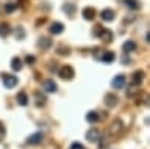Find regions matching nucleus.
Wrapping results in <instances>:
<instances>
[{"label": "nucleus", "mask_w": 150, "mask_h": 149, "mask_svg": "<svg viewBox=\"0 0 150 149\" xmlns=\"http://www.w3.org/2000/svg\"><path fill=\"white\" fill-rule=\"evenodd\" d=\"M122 129H124V124H122L120 119H114L110 125V129H108V132L110 135H119L122 132Z\"/></svg>", "instance_id": "7ed1b4c3"}, {"label": "nucleus", "mask_w": 150, "mask_h": 149, "mask_svg": "<svg viewBox=\"0 0 150 149\" xmlns=\"http://www.w3.org/2000/svg\"><path fill=\"white\" fill-rule=\"evenodd\" d=\"M69 149H86V148H84L81 143L75 141V143H72V144H70V148H69Z\"/></svg>", "instance_id": "cd10ccee"}, {"label": "nucleus", "mask_w": 150, "mask_h": 149, "mask_svg": "<svg viewBox=\"0 0 150 149\" xmlns=\"http://www.w3.org/2000/svg\"><path fill=\"white\" fill-rule=\"evenodd\" d=\"M58 76L63 78V80H72L74 76H75V71H74V68H72V66L66 64V66H61V68H59Z\"/></svg>", "instance_id": "f257e3e1"}, {"label": "nucleus", "mask_w": 150, "mask_h": 149, "mask_svg": "<svg viewBox=\"0 0 150 149\" xmlns=\"http://www.w3.org/2000/svg\"><path fill=\"white\" fill-rule=\"evenodd\" d=\"M81 14H83V17H84L86 21H92L94 17H96V10H94V8H91V6H88V8H84V10H83Z\"/></svg>", "instance_id": "4468645a"}, {"label": "nucleus", "mask_w": 150, "mask_h": 149, "mask_svg": "<svg viewBox=\"0 0 150 149\" xmlns=\"http://www.w3.org/2000/svg\"><path fill=\"white\" fill-rule=\"evenodd\" d=\"M144 71H136L134 74H133V77H131V85H141L142 83V80H144Z\"/></svg>", "instance_id": "9d476101"}, {"label": "nucleus", "mask_w": 150, "mask_h": 149, "mask_svg": "<svg viewBox=\"0 0 150 149\" xmlns=\"http://www.w3.org/2000/svg\"><path fill=\"white\" fill-rule=\"evenodd\" d=\"M63 8H64V11H67V14H69V16H72V14H74V11H75V6H74V5H70V3H66Z\"/></svg>", "instance_id": "5701e85b"}, {"label": "nucleus", "mask_w": 150, "mask_h": 149, "mask_svg": "<svg viewBox=\"0 0 150 149\" xmlns=\"http://www.w3.org/2000/svg\"><path fill=\"white\" fill-rule=\"evenodd\" d=\"M2 82H3V85L5 88H8V90H11V88H14L19 83V78L16 76H11V74H2Z\"/></svg>", "instance_id": "f03ea898"}, {"label": "nucleus", "mask_w": 150, "mask_h": 149, "mask_svg": "<svg viewBox=\"0 0 150 149\" xmlns=\"http://www.w3.org/2000/svg\"><path fill=\"white\" fill-rule=\"evenodd\" d=\"M35 61H36V57H35V55H27V57H25V63H27V64H33Z\"/></svg>", "instance_id": "bb28decb"}, {"label": "nucleus", "mask_w": 150, "mask_h": 149, "mask_svg": "<svg viewBox=\"0 0 150 149\" xmlns=\"http://www.w3.org/2000/svg\"><path fill=\"white\" fill-rule=\"evenodd\" d=\"M98 118H100V116H98L97 111H88V113H86V121H88V123H91V124L97 123Z\"/></svg>", "instance_id": "6ab92c4d"}, {"label": "nucleus", "mask_w": 150, "mask_h": 149, "mask_svg": "<svg viewBox=\"0 0 150 149\" xmlns=\"http://www.w3.org/2000/svg\"><path fill=\"white\" fill-rule=\"evenodd\" d=\"M38 46H39L42 50H47V49H50V46H52V39L47 38V36H42V38L38 41Z\"/></svg>", "instance_id": "ddd939ff"}, {"label": "nucleus", "mask_w": 150, "mask_h": 149, "mask_svg": "<svg viewBox=\"0 0 150 149\" xmlns=\"http://www.w3.org/2000/svg\"><path fill=\"white\" fill-rule=\"evenodd\" d=\"M117 102H119V97H117L114 93H106L105 94V104L108 107H116Z\"/></svg>", "instance_id": "6e6552de"}, {"label": "nucleus", "mask_w": 150, "mask_h": 149, "mask_svg": "<svg viewBox=\"0 0 150 149\" xmlns=\"http://www.w3.org/2000/svg\"><path fill=\"white\" fill-rule=\"evenodd\" d=\"M63 30H64V25L61 22H53L49 29V31L52 35H59V33H63Z\"/></svg>", "instance_id": "9b49d317"}, {"label": "nucleus", "mask_w": 150, "mask_h": 149, "mask_svg": "<svg viewBox=\"0 0 150 149\" xmlns=\"http://www.w3.org/2000/svg\"><path fill=\"white\" fill-rule=\"evenodd\" d=\"M125 5L128 8H131V10H138L139 8V3L136 0H125Z\"/></svg>", "instance_id": "4be33fe9"}, {"label": "nucleus", "mask_w": 150, "mask_h": 149, "mask_svg": "<svg viewBox=\"0 0 150 149\" xmlns=\"http://www.w3.org/2000/svg\"><path fill=\"white\" fill-rule=\"evenodd\" d=\"M45 104V97L41 96L39 93H36V105H44Z\"/></svg>", "instance_id": "b1692460"}, {"label": "nucleus", "mask_w": 150, "mask_h": 149, "mask_svg": "<svg viewBox=\"0 0 150 149\" xmlns=\"http://www.w3.org/2000/svg\"><path fill=\"white\" fill-rule=\"evenodd\" d=\"M98 36H100V39L105 41V43H111L112 41V31L108 30V29H102V31L98 33Z\"/></svg>", "instance_id": "f8f14e48"}, {"label": "nucleus", "mask_w": 150, "mask_h": 149, "mask_svg": "<svg viewBox=\"0 0 150 149\" xmlns=\"http://www.w3.org/2000/svg\"><path fill=\"white\" fill-rule=\"evenodd\" d=\"M22 66H23V64H22V60L21 58H13L11 60V69H13V71H16V72H19V71H21V69H22Z\"/></svg>", "instance_id": "a211bd4d"}, {"label": "nucleus", "mask_w": 150, "mask_h": 149, "mask_svg": "<svg viewBox=\"0 0 150 149\" xmlns=\"http://www.w3.org/2000/svg\"><path fill=\"white\" fill-rule=\"evenodd\" d=\"M139 90H138V88H136V85H133V86H131L130 88V90H128V93H127V96H134L136 94V93H138Z\"/></svg>", "instance_id": "c85d7f7f"}, {"label": "nucleus", "mask_w": 150, "mask_h": 149, "mask_svg": "<svg viewBox=\"0 0 150 149\" xmlns=\"http://www.w3.org/2000/svg\"><path fill=\"white\" fill-rule=\"evenodd\" d=\"M86 140L89 143H97L98 140H100V132H98L97 129H91V130H88V133H86Z\"/></svg>", "instance_id": "423d86ee"}, {"label": "nucleus", "mask_w": 150, "mask_h": 149, "mask_svg": "<svg viewBox=\"0 0 150 149\" xmlns=\"http://www.w3.org/2000/svg\"><path fill=\"white\" fill-rule=\"evenodd\" d=\"M114 58H116V55L112 53V52H103V55H102V61L103 63H106V64H110V63H112L114 61Z\"/></svg>", "instance_id": "f3484780"}, {"label": "nucleus", "mask_w": 150, "mask_h": 149, "mask_svg": "<svg viewBox=\"0 0 150 149\" xmlns=\"http://www.w3.org/2000/svg\"><path fill=\"white\" fill-rule=\"evenodd\" d=\"M42 140H44V135H42L41 132H36V133H33L27 138V143L28 144H41Z\"/></svg>", "instance_id": "0eeeda50"}, {"label": "nucleus", "mask_w": 150, "mask_h": 149, "mask_svg": "<svg viewBox=\"0 0 150 149\" xmlns=\"http://www.w3.org/2000/svg\"><path fill=\"white\" fill-rule=\"evenodd\" d=\"M9 33H11V27L8 24H0V36H2V38H6Z\"/></svg>", "instance_id": "aec40b11"}, {"label": "nucleus", "mask_w": 150, "mask_h": 149, "mask_svg": "<svg viewBox=\"0 0 150 149\" xmlns=\"http://www.w3.org/2000/svg\"><path fill=\"white\" fill-rule=\"evenodd\" d=\"M14 36H16L17 39H23L25 38V30H23L22 27H17V29L14 30Z\"/></svg>", "instance_id": "412c9836"}, {"label": "nucleus", "mask_w": 150, "mask_h": 149, "mask_svg": "<svg viewBox=\"0 0 150 149\" xmlns=\"http://www.w3.org/2000/svg\"><path fill=\"white\" fill-rule=\"evenodd\" d=\"M125 83H127V78H125V76H122V74H119V76H116L114 78H112L111 86L114 88V90H122V88H125Z\"/></svg>", "instance_id": "20e7f679"}, {"label": "nucleus", "mask_w": 150, "mask_h": 149, "mask_svg": "<svg viewBox=\"0 0 150 149\" xmlns=\"http://www.w3.org/2000/svg\"><path fill=\"white\" fill-rule=\"evenodd\" d=\"M42 88H44L45 93H56L58 85H56V82H53L52 78H47V80L42 82Z\"/></svg>", "instance_id": "39448f33"}, {"label": "nucleus", "mask_w": 150, "mask_h": 149, "mask_svg": "<svg viewBox=\"0 0 150 149\" xmlns=\"http://www.w3.org/2000/svg\"><path fill=\"white\" fill-rule=\"evenodd\" d=\"M16 8H17L16 3H6V5H5V11H6V13H13Z\"/></svg>", "instance_id": "393cba45"}, {"label": "nucleus", "mask_w": 150, "mask_h": 149, "mask_svg": "<svg viewBox=\"0 0 150 149\" xmlns=\"http://www.w3.org/2000/svg\"><path fill=\"white\" fill-rule=\"evenodd\" d=\"M100 17H102V21H105V22H111V21H114L116 13L112 10H110V8H106V10H103L100 13Z\"/></svg>", "instance_id": "1a4fd4ad"}, {"label": "nucleus", "mask_w": 150, "mask_h": 149, "mask_svg": "<svg viewBox=\"0 0 150 149\" xmlns=\"http://www.w3.org/2000/svg\"><path fill=\"white\" fill-rule=\"evenodd\" d=\"M16 101H17V104H19V105H22V107L28 105V96H27V93H25V91H21V93L17 94Z\"/></svg>", "instance_id": "2eb2a0df"}, {"label": "nucleus", "mask_w": 150, "mask_h": 149, "mask_svg": "<svg viewBox=\"0 0 150 149\" xmlns=\"http://www.w3.org/2000/svg\"><path fill=\"white\" fill-rule=\"evenodd\" d=\"M122 50H124L125 53L133 52V50H136V43L134 41H125L124 46H122Z\"/></svg>", "instance_id": "dca6fc26"}, {"label": "nucleus", "mask_w": 150, "mask_h": 149, "mask_svg": "<svg viewBox=\"0 0 150 149\" xmlns=\"http://www.w3.org/2000/svg\"><path fill=\"white\" fill-rule=\"evenodd\" d=\"M5 135H6V129H5V125H3V123L0 121V141L5 138Z\"/></svg>", "instance_id": "a878e982"}, {"label": "nucleus", "mask_w": 150, "mask_h": 149, "mask_svg": "<svg viewBox=\"0 0 150 149\" xmlns=\"http://www.w3.org/2000/svg\"><path fill=\"white\" fill-rule=\"evenodd\" d=\"M122 61H124V64H130V58L124 57V58H122Z\"/></svg>", "instance_id": "c756f323"}]
</instances>
